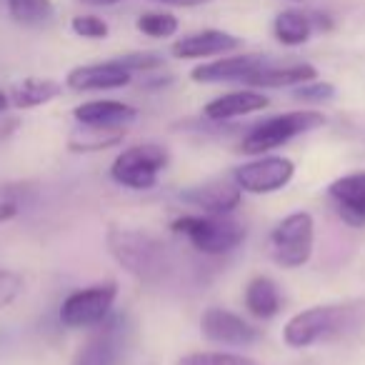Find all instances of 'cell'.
I'll use <instances>...</instances> for the list:
<instances>
[{
	"label": "cell",
	"instance_id": "6da1fadb",
	"mask_svg": "<svg viewBox=\"0 0 365 365\" xmlns=\"http://www.w3.org/2000/svg\"><path fill=\"white\" fill-rule=\"evenodd\" d=\"M365 328V300L353 303H330L313 305L308 310H300L285 323L283 340L288 348H310L325 340H338L350 333H358Z\"/></svg>",
	"mask_w": 365,
	"mask_h": 365
},
{
	"label": "cell",
	"instance_id": "7a4b0ae2",
	"mask_svg": "<svg viewBox=\"0 0 365 365\" xmlns=\"http://www.w3.org/2000/svg\"><path fill=\"white\" fill-rule=\"evenodd\" d=\"M106 243L113 260L140 283L158 285L170 273V253L165 243L145 230L113 225L106 235Z\"/></svg>",
	"mask_w": 365,
	"mask_h": 365
},
{
	"label": "cell",
	"instance_id": "3957f363",
	"mask_svg": "<svg viewBox=\"0 0 365 365\" xmlns=\"http://www.w3.org/2000/svg\"><path fill=\"white\" fill-rule=\"evenodd\" d=\"M203 255H225L245 240V228L225 215H180L170 225Z\"/></svg>",
	"mask_w": 365,
	"mask_h": 365
},
{
	"label": "cell",
	"instance_id": "277c9868",
	"mask_svg": "<svg viewBox=\"0 0 365 365\" xmlns=\"http://www.w3.org/2000/svg\"><path fill=\"white\" fill-rule=\"evenodd\" d=\"M325 125V115L320 110H290V113H280L273 115L268 120L258 123V125L250 128L248 135L240 140V153L245 155H263L268 150L285 145L293 138L310 133L315 128Z\"/></svg>",
	"mask_w": 365,
	"mask_h": 365
},
{
	"label": "cell",
	"instance_id": "5b68a950",
	"mask_svg": "<svg viewBox=\"0 0 365 365\" xmlns=\"http://www.w3.org/2000/svg\"><path fill=\"white\" fill-rule=\"evenodd\" d=\"M170 163V153L158 143H138L118 153L110 165V178L130 190H150L155 188L158 175Z\"/></svg>",
	"mask_w": 365,
	"mask_h": 365
},
{
	"label": "cell",
	"instance_id": "8992f818",
	"mask_svg": "<svg viewBox=\"0 0 365 365\" xmlns=\"http://www.w3.org/2000/svg\"><path fill=\"white\" fill-rule=\"evenodd\" d=\"M315 243V220L310 213L298 210L283 218L273 228L268 238L270 245V258L285 270L303 268L313 255Z\"/></svg>",
	"mask_w": 365,
	"mask_h": 365
},
{
	"label": "cell",
	"instance_id": "52a82bcc",
	"mask_svg": "<svg viewBox=\"0 0 365 365\" xmlns=\"http://www.w3.org/2000/svg\"><path fill=\"white\" fill-rule=\"evenodd\" d=\"M118 300V283L106 280V283L88 285V288L73 290L61 305V323L71 330L96 328L110 315L113 305Z\"/></svg>",
	"mask_w": 365,
	"mask_h": 365
},
{
	"label": "cell",
	"instance_id": "ba28073f",
	"mask_svg": "<svg viewBox=\"0 0 365 365\" xmlns=\"http://www.w3.org/2000/svg\"><path fill=\"white\" fill-rule=\"evenodd\" d=\"M295 163L285 155H260L258 160L243 163L233 170V182L243 193L270 195L293 180Z\"/></svg>",
	"mask_w": 365,
	"mask_h": 365
},
{
	"label": "cell",
	"instance_id": "9c48e42d",
	"mask_svg": "<svg viewBox=\"0 0 365 365\" xmlns=\"http://www.w3.org/2000/svg\"><path fill=\"white\" fill-rule=\"evenodd\" d=\"M128 343V318L125 315H108L96 325L91 338L78 350L73 365H115Z\"/></svg>",
	"mask_w": 365,
	"mask_h": 365
},
{
	"label": "cell",
	"instance_id": "30bf717a",
	"mask_svg": "<svg viewBox=\"0 0 365 365\" xmlns=\"http://www.w3.org/2000/svg\"><path fill=\"white\" fill-rule=\"evenodd\" d=\"M200 333L205 340L218 345H233V348H245L253 345L260 338V330L243 320L240 315L230 313L225 308H208L200 315Z\"/></svg>",
	"mask_w": 365,
	"mask_h": 365
},
{
	"label": "cell",
	"instance_id": "8fae6325",
	"mask_svg": "<svg viewBox=\"0 0 365 365\" xmlns=\"http://www.w3.org/2000/svg\"><path fill=\"white\" fill-rule=\"evenodd\" d=\"M328 198L343 223L365 228V170L333 180L328 185Z\"/></svg>",
	"mask_w": 365,
	"mask_h": 365
},
{
	"label": "cell",
	"instance_id": "7c38bea8",
	"mask_svg": "<svg viewBox=\"0 0 365 365\" xmlns=\"http://www.w3.org/2000/svg\"><path fill=\"white\" fill-rule=\"evenodd\" d=\"M133 73L118 61L106 63H91V66H78L68 73L66 86L78 93H93V91H118V88L130 86Z\"/></svg>",
	"mask_w": 365,
	"mask_h": 365
},
{
	"label": "cell",
	"instance_id": "4fadbf2b",
	"mask_svg": "<svg viewBox=\"0 0 365 365\" xmlns=\"http://www.w3.org/2000/svg\"><path fill=\"white\" fill-rule=\"evenodd\" d=\"M178 198L182 203L193 205V208H200L210 215H228L230 210H235L240 205V198H243V190L235 185V182L228 180H210L203 182V185H193L188 190H180Z\"/></svg>",
	"mask_w": 365,
	"mask_h": 365
},
{
	"label": "cell",
	"instance_id": "5bb4252c",
	"mask_svg": "<svg viewBox=\"0 0 365 365\" xmlns=\"http://www.w3.org/2000/svg\"><path fill=\"white\" fill-rule=\"evenodd\" d=\"M263 66H268V58L255 56H233V58H220V61H210L203 66L190 71V81L195 83H245L253 73H258Z\"/></svg>",
	"mask_w": 365,
	"mask_h": 365
},
{
	"label": "cell",
	"instance_id": "9a60e30c",
	"mask_svg": "<svg viewBox=\"0 0 365 365\" xmlns=\"http://www.w3.org/2000/svg\"><path fill=\"white\" fill-rule=\"evenodd\" d=\"M240 48V38L233 33L225 31H208L190 33V36L180 38V41L173 43L170 53L180 61H198V58H213V56H225V53H233Z\"/></svg>",
	"mask_w": 365,
	"mask_h": 365
},
{
	"label": "cell",
	"instance_id": "2e32d148",
	"mask_svg": "<svg viewBox=\"0 0 365 365\" xmlns=\"http://www.w3.org/2000/svg\"><path fill=\"white\" fill-rule=\"evenodd\" d=\"M73 118L83 128H101V130H123L138 118V110L120 101H88L73 110Z\"/></svg>",
	"mask_w": 365,
	"mask_h": 365
},
{
	"label": "cell",
	"instance_id": "e0dca14e",
	"mask_svg": "<svg viewBox=\"0 0 365 365\" xmlns=\"http://www.w3.org/2000/svg\"><path fill=\"white\" fill-rule=\"evenodd\" d=\"M268 98L258 91H233L225 93V96H218L215 101H210L208 106L203 108V115L208 120L223 123V120H233V118H243L250 115V113H258L268 108Z\"/></svg>",
	"mask_w": 365,
	"mask_h": 365
},
{
	"label": "cell",
	"instance_id": "ac0fdd59",
	"mask_svg": "<svg viewBox=\"0 0 365 365\" xmlns=\"http://www.w3.org/2000/svg\"><path fill=\"white\" fill-rule=\"evenodd\" d=\"M318 78L310 63H293V66H263L258 73L245 81V86L250 88H295L310 83Z\"/></svg>",
	"mask_w": 365,
	"mask_h": 365
},
{
	"label": "cell",
	"instance_id": "d6986e66",
	"mask_svg": "<svg viewBox=\"0 0 365 365\" xmlns=\"http://www.w3.org/2000/svg\"><path fill=\"white\" fill-rule=\"evenodd\" d=\"M245 308L253 318L270 320L280 313L283 308V295L273 278L268 275H255L248 285H245Z\"/></svg>",
	"mask_w": 365,
	"mask_h": 365
},
{
	"label": "cell",
	"instance_id": "ffe728a7",
	"mask_svg": "<svg viewBox=\"0 0 365 365\" xmlns=\"http://www.w3.org/2000/svg\"><path fill=\"white\" fill-rule=\"evenodd\" d=\"M61 93L63 86L58 81H53V78H26V81L13 88V93L8 98L21 110H31V108L46 106V103L56 101Z\"/></svg>",
	"mask_w": 365,
	"mask_h": 365
},
{
	"label": "cell",
	"instance_id": "44dd1931",
	"mask_svg": "<svg viewBox=\"0 0 365 365\" xmlns=\"http://www.w3.org/2000/svg\"><path fill=\"white\" fill-rule=\"evenodd\" d=\"M313 31H315L313 16H308V13H303V11H283V13H278L273 21L275 41L288 48L308 43Z\"/></svg>",
	"mask_w": 365,
	"mask_h": 365
},
{
	"label": "cell",
	"instance_id": "7402d4cb",
	"mask_svg": "<svg viewBox=\"0 0 365 365\" xmlns=\"http://www.w3.org/2000/svg\"><path fill=\"white\" fill-rule=\"evenodd\" d=\"M8 13L21 26H43L53 18L51 0H6Z\"/></svg>",
	"mask_w": 365,
	"mask_h": 365
},
{
	"label": "cell",
	"instance_id": "603a6c76",
	"mask_svg": "<svg viewBox=\"0 0 365 365\" xmlns=\"http://www.w3.org/2000/svg\"><path fill=\"white\" fill-rule=\"evenodd\" d=\"M135 26H138V31L148 38H170L178 33L180 23H178V18L173 16V13L160 11V13H143Z\"/></svg>",
	"mask_w": 365,
	"mask_h": 365
},
{
	"label": "cell",
	"instance_id": "cb8c5ba5",
	"mask_svg": "<svg viewBox=\"0 0 365 365\" xmlns=\"http://www.w3.org/2000/svg\"><path fill=\"white\" fill-rule=\"evenodd\" d=\"M86 135L73 138L71 148L73 150H106V148L115 145L125 135V128L123 130H101V128H83Z\"/></svg>",
	"mask_w": 365,
	"mask_h": 365
},
{
	"label": "cell",
	"instance_id": "d4e9b609",
	"mask_svg": "<svg viewBox=\"0 0 365 365\" xmlns=\"http://www.w3.org/2000/svg\"><path fill=\"white\" fill-rule=\"evenodd\" d=\"M178 365H260L248 355L238 353H220V350H203V353L182 355Z\"/></svg>",
	"mask_w": 365,
	"mask_h": 365
},
{
	"label": "cell",
	"instance_id": "484cf974",
	"mask_svg": "<svg viewBox=\"0 0 365 365\" xmlns=\"http://www.w3.org/2000/svg\"><path fill=\"white\" fill-rule=\"evenodd\" d=\"M71 31L81 38H88V41H103V38H108L110 28L98 16H76L71 21Z\"/></svg>",
	"mask_w": 365,
	"mask_h": 365
},
{
	"label": "cell",
	"instance_id": "4316f807",
	"mask_svg": "<svg viewBox=\"0 0 365 365\" xmlns=\"http://www.w3.org/2000/svg\"><path fill=\"white\" fill-rule=\"evenodd\" d=\"M23 275L16 270L0 268V310L8 308L18 300V295L23 293Z\"/></svg>",
	"mask_w": 365,
	"mask_h": 365
},
{
	"label": "cell",
	"instance_id": "83f0119b",
	"mask_svg": "<svg viewBox=\"0 0 365 365\" xmlns=\"http://www.w3.org/2000/svg\"><path fill=\"white\" fill-rule=\"evenodd\" d=\"M293 96L303 103H325L335 96V86L325 81H310L303 83V86H295Z\"/></svg>",
	"mask_w": 365,
	"mask_h": 365
},
{
	"label": "cell",
	"instance_id": "f1b7e54d",
	"mask_svg": "<svg viewBox=\"0 0 365 365\" xmlns=\"http://www.w3.org/2000/svg\"><path fill=\"white\" fill-rule=\"evenodd\" d=\"M120 66H125L130 73H148V71H158L163 68V56L158 53H128V56L115 58Z\"/></svg>",
	"mask_w": 365,
	"mask_h": 365
},
{
	"label": "cell",
	"instance_id": "f546056e",
	"mask_svg": "<svg viewBox=\"0 0 365 365\" xmlns=\"http://www.w3.org/2000/svg\"><path fill=\"white\" fill-rule=\"evenodd\" d=\"M18 215V203L13 200H0V223H8Z\"/></svg>",
	"mask_w": 365,
	"mask_h": 365
},
{
	"label": "cell",
	"instance_id": "4dcf8cb0",
	"mask_svg": "<svg viewBox=\"0 0 365 365\" xmlns=\"http://www.w3.org/2000/svg\"><path fill=\"white\" fill-rule=\"evenodd\" d=\"M155 3H165V6H178V8H198V6H208L213 0H155Z\"/></svg>",
	"mask_w": 365,
	"mask_h": 365
},
{
	"label": "cell",
	"instance_id": "1f68e13d",
	"mask_svg": "<svg viewBox=\"0 0 365 365\" xmlns=\"http://www.w3.org/2000/svg\"><path fill=\"white\" fill-rule=\"evenodd\" d=\"M83 6H91V8H108V6H118L120 0H78Z\"/></svg>",
	"mask_w": 365,
	"mask_h": 365
},
{
	"label": "cell",
	"instance_id": "d6a6232c",
	"mask_svg": "<svg viewBox=\"0 0 365 365\" xmlns=\"http://www.w3.org/2000/svg\"><path fill=\"white\" fill-rule=\"evenodd\" d=\"M8 103H11V98H8V96H6V93L0 91V113L6 110V108H8Z\"/></svg>",
	"mask_w": 365,
	"mask_h": 365
}]
</instances>
